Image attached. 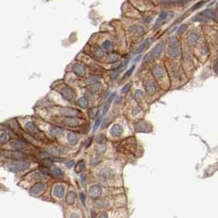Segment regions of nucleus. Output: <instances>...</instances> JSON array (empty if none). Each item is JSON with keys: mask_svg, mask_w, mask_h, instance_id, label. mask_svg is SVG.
Masks as SVG:
<instances>
[{"mask_svg": "<svg viewBox=\"0 0 218 218\" xmlns=\"http://www.w3.org/2000/svg\"><path fill=\"white\" fill-rule=\"evenodd\" d=\"M130 88H131V85H130V83H128L126 85H125L124 86H123V88L122 89V93H128V92L130 90Z\"/></svg>", "mask_w": 218, "mask_h": 218, "instance_id": "obj_45", "label": "nucleus"}, {"mask_svg": "<svg viewBox=\"0 0 218 218\" xmlns=\"http://www.w3.org/2000/svg\"><path fill=\"white\" fill-rule=\"evenodd\" d=\"M168 44H169V47H180V42H179V40L175 38V37H172V38H171L170 40H169V43H168Z\"/></svg>", "mask_w": 218, "mask_h": 218, "instance_id": "obj_35", "label": "nucleus"}, {"mask_svg": "<svg viewBox=\"0 0 218 218\" xmlns=\"http://www.w3.org/2000/svg\"><path fill=\"white\" fill-rule=\"evenodd\" d=\"M46 189V184L42 182H39L34 184L33 186L31 188L30 193L32 195H39L41 193L44 192V190Z\"/></svg>", "mask_w": 218, "mask_h": 218, "instance_id": "obj_7", "label": "nucleus"}, {"mask_svg": "<svg viewBox=\"0 0 218 218\" xmlns=\"http://www.w3.org/2000/svg\"><path fill=\"white\" fill-rule=\"evenodd\" d=\"M102 48H104L106 51H111V50H112V48H113L112 43L111 42L110 40H105L104 42L102 43Z\"/></svg>", "mask_w": 218, "mask_h": 218, "instance_id": "obj_34", "label": "nucleus"}, {"mask_svg": "<svg viewBox=\"0 0 218 218\" xmlns=\"http://www.w3.org/2000/svg\"><path fill=\"white\" fill-rule=\"evenodd\" d=\"M141 57H142L141 55H139V56H138V57H136L135 58V59L133 60V62H134V63H135V62H139V60H140V58H141Z\"/></svg>", "mask_w": 218, "mask_h": 218, "instance_id": "obj_56", "label": "nucleus"}, {"mask_svg": "<svg viewBox=\"0 0 218 218\" xmlns=\"http://www.w3.org/2000/svg\"><path fill=\"white\" fill-rule=\"evenodd\" d=\"M77 104L79 105L80 108H87L89 106V101L88 99H86L85 97H81V98H80L78 99V101H77Z\"/></svg>", "mask_w": 218, "mask_h": 218, "instance_id": "obj_29", "label": "nucleus"}, {"mask_svg": "<svg viewBox=\"0 0 218 218\" xmlns=\"http://www.w3.org/2000/svg\"><path fill=\"white\" fill-rule=\"evenodd\" d=\"M148 130V124L145 121H140L135 125L136 132H144Z\"/></svg>", "mask_w": 218, "mask_h": 218, "instance_id": "obj_26", "label": "nucleus"}, {"mask_svg": "<svg viewBox=\"0 0 218 218\" xmlns=\"http://www.w3.org/2000/svg\"><path fill=\"white\" fill-rule=\"evenodd\" d=\"M67 140L69 142V144L71 145H76L78 141H79V136L76 133H74V132H70L67 135Z\"/></svg>", "mask_w": 218, "mask_h": 218, "instance_id": "obj_25", "label": "nucleus"}, {"mask_svg": "<svg viewBox=\"0 0 218 218\" xmlns=\"http://www.w3.org/2000/svg\"><path fill=\"white\" fill-rule=\"evenodd\" d=\"M60 93L62 95V97L67 100V101H72L76 99V92L69 86H64L63 88L60 90Z\"/></svg>", "mask_w": 218, "mask_h": 218, "instance_id": "obj_5", "label": "nucleus"}, {"mask_svg": "<svg viewBox=\"0 0 218 218\" xmlns=\"http://www.w3.org/2000/svg\"><path fill=\"white\" fill-rule=\"evenodd\" d=\"M163 50H164V43H158V44L153 48V51H152V54H153V57L158 58V57L161 56V54H162Z\"/></svg>", "mask_w": 218, "mask_h": 218, "instance_id": "obj_14", "label": "nucleus"}, {"mask_svg": "<svg viewBox=\"0 0 218 218\" xmlns=\"http://www.w3.org/2000/svg\"><path fill=\"white\" fill-rule=\"evenodd\" d=\"M70 218H80L78 214L76 213H72L70 214Z\"/></svg>", "mask_w": 218, "mask_h": 218, "instance_id": "obj_55", "label": "nucleus"}, {"mask_svg": "<svg viewBox=\"0 0 218 218\" xmlns=\"http://www.w3.org/2000/svg\"><path fill=\"white\" fill-rule=\"evenodd\" d=\"M143 21L145 23H149L151 21V18L150 17H147V18H145V19H143Z\"/></svg>", "mask_w": 218, "mask_h": 218, "instance_id": "obj_57", "label": "nucleus"}, {"mask_svg": "<svg viewBox=\"0 0 218 218\" xmlns=\"http://www.w3.org/2000/svg\"><path fill=\"white\" fill-rule=\"evenodd\" d=\"M102 187L99 184H94L89 187V196L92 199H98V198L102 195Z\"/></svg>", "mask_w": 218, "mask_h": 218, "instance_id": "obj_6", "label": "nucleus"}, {"mask_svg": "<svg viewBox=\"0 0 218 218\" xmlns=\"http://www.w3.org/2000/svg\"><path fill=\"white\" fill-rule=\"evenodd\" d=\"M49 132L55 136H60L62 134V129L57 126H51L49 129Z\"/></svg>", "mask_w": 218, "mask_h": 218, "instance_id": "obj_31", "label": "nucleus"}, {"mask_svg": "<svg viewBox=\"0 0 218 218\" xmlns=\"http://www.w3.org/2000/svg\"><path fill=\"white\" fill-rule=\"evenodd\" d=\"M65 194V187L62 185V184H57L55 186L54 190V194L55 197L58 198H62Z\"/></svg>", "mask_w": 218, "mask_h": 218, "instance_id": "obj_19", "label": "nucleus"}, {"mask_svg": "<svg viewBox=\"0 0 218 218\" xmlns=\"http://www.w3.org/2000/svg\"><path fill=\"white\" fill-rule=\"evenodd\" d=\"M99 218H108V215L107 213H102L99 216Z\"/></svg>", "mask_w": 218, "mask_h": 218, "instance_id": "obj_54", "label": "nucleus"}, {"mask_svg": "<svg viewBox=\"0 0 218 218\" xmlns=\"http://www.w3.org/2000/svg\"><path fill=\"white\" fill-rule=\"evenodd\" d=\"M72 71L76 75L79 76H84L86 74V69L82 64L80 63H76L72 67Z\"/></svg>", "mask_w": 218, "mask_h": 218, "instance_id": "obj_13", "label": "nucleus"}, {"mask_svg": "<svg viewBox=\"0 0 218 218\" xmlns=\"http://www.w3.org/2000/svg\"><path fill=\"white\" fill-rule=\"evenodd\" d=\"M94 204H95V207H98V208H105L109 205V202L105 198H102V199L96 200Z\"/></svg>", "mask_w": 218, "mask_h": 218, "instance_id": "obj_27", "label": "nucleus"}, {"mask_svg": "<svg viewBox=\"0 0 218 218\" xmlns=\"http://www.w3.org/2000/svg\"><path fill=\"white\" fill-rule=\"evenodd\" d=\"M1 156L3 158L8 159H12V160H16V161H21L26 158V156L21 151H5V152H2Z\"/></svg>", "mask_w": 218, "mask_h": 218, "instance_id": "obj_3", "label": "nucleus"}, {"mask_svg": "<svg viewBox=\"0 0 218 218\" xmlns=\"http://www.w3.org/2000/svg\"><path fill=\"white\" fill-rule=\"evenodd\" d=\"M30 166H31L30 161H22L13 162V163L8 165L7 168L11 172H20V171H23L28 169Z\"/></svg>", "mask_w": 218, "mask_h": 218, "instance_id": "obj_2", "label": "nucleus"}, {"mask_svg": "<svg viewBox=\"0 0 218 218\" xmlns=\"http://www.w3.org/2000/svg\"><path fill=\"white\" fill-rule=\"evenodd\" d=\"M153 74L155 78L161 79L163 77L165 74V70L163 67L161 65H156L153 69Z\"/></svg>", "mask_w": 218, "mask_h": 218, "instance_id": "obj_17", "label": "nucleus"}, {"mask_svg": "<svg viewBox=\"0 0 218 218\" xmlns=\"http://www.w3.org/2000/svg\"><path fill=\"white\" fill-rule=\"evenodd\" d=\"M167 11H161L160 12V14H159L158 17V19L156 21L155 24H154V29H157L160 27L161 26V24L163 23V21H165V19L167 18Z\"/></svg>", "mask_w": 218, "mask_h": 218, "instance_id": "obj_21", "label": "nucleus"}, {"mask_svg": "<svg viewBox=\"0 0 218 218\" xmlns=\"http://www.w3.org/2000/svg\"><path fill=\"white\" fill-rule=\"evenodd\" d=\"M101 158H98V157H95V158H93L90 160V165L92 166H95L99 163V161H100Z\"/></svg>", "mask_w": 218, "mask_h": 218, "instance_id": "obj_47", "label": "nucleus"}, {"mask_svg": "<svg viewBox=\"0 0 218 218\" xmlns=\"http://www.w3.org/2000/svg\"><path fill=\"white\" fill-rule=\"evenodd\" d=\"M130 33H132L134 34H137V35H140V34H144L145 31V27H143L141 26H136V25H134V26H131L130 27Z\"/></svg>", "mask_w": 218, "mask_h": 218, "instance_id": "obj_22", "label": "nucleus"}, {"mask_svg": "<svg viewBox=\"0 0 218 218\" xmlns=\"http://www.w3.org/2000/svg\"><path fill=\"white\" fill-rule=\"evenodd\" d=\"M214 71L218 75V58L216 60L215 63H214Z\"/></svg>", "mask_w": 218, "mask_h": 218, "instance_id": "obj_53", "label": "nucleus"}, {"mask_svg": "<svg viewBox=\"0 0 218 218\" xmlns=\"http://www.w3.org/2000/svg\"><path fill=\"white\" fill-rule=\"evenodd\" d=\"M202 13L207 17V19H214V20H218V13L215 12L211 9H206L203 11H202Z\"/></svg>", "mask_w": 218, "mask_h": 218, "instance_id": "obj_24", "label": "nucleus"}, {"mask_svg": "<svg viewBox=\"0 0 218 218\" xmlns=\"http://www.w3.org/2000/svg\"><path fill=\"white\" fill-rule=\"evenodd\" d=\"M99 113V108H91L89 112V117L93 119V118H95Z\"/></svg>", "mask_w": 218, "mask_h": 218, "instance_id": "obj_38", "label": "nucleus"}, {"mask_svg": "<svg viewBox=\"0 0 218 218\" xmlns=\"http://www.w3.org/2000/svg\"><path fill=\"white\" fill-rule=\"evenodd\" d=\"M43 171L48 175H50V176H55V177H61V176H63V171L61 168L59 167H54L51 169H48V168H43Z\"/></svg>", "mask_w": 218, "mask_h": 218, "instance_id": "obj_8", "label": "nucleus"}, {"mask_svg": "<svg viewBox=\"0 0 218 218\" xmlns=\"http://www.w3.org/2000/svg\"><path fill=\"white\" fill-rule=\"evenodd\" d=\"M207 20L208 19L202 12L198 13V14H197L195 17H194V21H207Z\"/></svg>", "mask_w": 218, "mask_h": 218, "instance_id": "obj_36", "label": "nucleus"}, {"mask_svg": "<svg viewBox=\"0 0 218 218\" xmlns=\"http://www.w3.org/2000/svg\"><path fill=\"white\" fill-rule=\"evenodd\" d=\"M85 169V161H83V160H80V161L78 162V164H77V167L76 168V171L77 173H80V171H82Z\"/></svg>", "mask_w": 218, "mask_h": 218, "instance_id": "obj_37", "label": "nucleus"}, {"mask_svg": "<svg viewBox=\"0 0 218 218\" xmlns=\"http://www.w3.org/2000/svg\"><path fill=\"white\" fill-rule=\"evenodd\" d=\"M140 112H141V109L138 108V107H136V108H134L133 111H132V114H133L134 116H136V115H138Z\"/></svg>", "mask_w": 218, "mask_h": 218, "instance_id": "obj_52", "label": "nucleus"}, {"mask_svg": "<svg viewBox=\"0 0 218 218\" xmlns=\"http://www.w3.org/2000/svg\"><path fill=\"white\" fill-rule=\"evenodd\" d=\"M100 124H101V119L99 118V119L97 120L96 122H95V124H94V125H93V131H96V130H98V128L99 127Z\"/></svg>", "mask_w": 218, "mask_h": 218, "instance_id": "obj_50", "label": "nucleus"}, {"mask_svg": "<svg viewBox=\"0 0 218 218\" xmlns=\"http://www.w3.org/2000/svg\"><path fill=\"white\" fill-rule=\"evenodd\" d=\"M76 198V194L75 191L71 190L67 193V194L66 196V202L68 205H73Z\"/></svg>", "mask_w": 218, "mask_h": 218, "instance_id": "obj_23", "label": "nucleus"}, {"mask_svg": "<svg viewBox=\"0 0 218 218\" xmlns=\"http://www.w3.org/2000/svg\"><path fill=\"white\" fill-rule=\"evenodd\" d=\"M92 141V139H89L86 142V147H89V145H90V142Z\"/></svg>", "mask_w": 218, "mask_h": 218, "instance_id": "obj_58", "label": "nucleus"}, {"mask_svg": "<svg viewBox=\"0 0 218 218\" xmlns=\"http://www.w3.org/2000/svg\"><path fill=\"white\" fill-rule=\"evenodd\" d=\"M27 145H28L27 143L23 141V140H13L10 144V146H11V148H13V149L17 151L22 150V149L27 147Z\"/></svg>", "mask_w": 218, "mask_h": 218, "instance_id": "obj_12", "label": "nucleus"}, {"mask_svg": "<svg viewBox=\"0 0 218 218\" xmlns=\"http://www.w3.org/2000/svg\"><path fill=\"white\" fill-rule=\"evenodd\" d=\"M79 196H80V201L82 202L83 205L85 206V194L83 192H80L79 194Z\"/></svg>", "mask_w": 218, "mask_h": 218, "instance_id": "obj_49", "label": "nucleus"}, {"mask_svg": "<svg viewBox=\"0 0 218 218\" xmlns=\"http://www.w3.org/2000/svg\"><path fill=\"white\" fill-rule=\"evenodd\" d=\"M143 97H144V93H143L142 90L138 89V90H136L135 92V99H137V100H140V99H143Z\"/></svg>", "mask_w": 218, "mask_h": 218, "instance_id": "obj_40", "label": "nucleus"}, {"mask_svg": "<svg viewBox=\"0 0 218 218\" xmlns=\"http://www.w3.org/2000/svg\"><path fill=\"white\" fill-rule=\"evenodd\" d=\"M62 122L65 125H67L70 127H76L80 124V120L76 119L75 117H65V118L62 119Z\"/></svg>", "mask_w": 218, "mask_h": 218, "instance_id": "obj_11", "label": "nucleus"}, {"mask_svg": "<svg viewBox=\"0 0 218 218\" xmlns=\"http://www.w3.org/2000/svg\"><path fill=\"white\" fill-rule=\"evenodd\" d=\"M115 97H116V93H112L110 94V96L108 97V99H107V101L105 102L104 107H103V110H102L103 115H106V114L108 113V110H109V108H110L111 103H112V100H113Z\"/></svg>", "mask_w": 218, "mask_h": 218, "instance_id": "obj_20", "label": "nucleus"}, {"mask_svg": "<svg viewBox=\"0 0 218 218\" xmlns=\"http://www.w3.org/2000/svg\"><path fill=\"white\" fill-rule=\"evenodd\" d=\"M167 54L168 55L171 57H174V58H176V57H179L181 56V50L180 47H168V49H167Z\"/></svg>", "mask_w": 218, "mask_h": 218, "instance_id": "obj_18", "label": "nucleus"}, {"mask_svg": "<svg viewBox=\"0 0 218 218\" xmlns=\"http://www.w3.org/2000/svg\"><path fill=\"white\" fill-rule=\"evenodd\" d=\"M199 36L195 33H191L188 37V43L190 45H196V44L198 43Z\"/></svg>", "mask_w": 218, "mask_h": 218, "instance_id": "obj_28", "label": "nucleus"}, {"mask_svg": "<svg viewBox=\"0 0 218 218\" xmlns=\"http://www.w3.org/2000/svg\"><path fill=\"white\" fill-rule=\"evenodd\" d=\"M153 44V40L150 38H148L146 40L142 43L141 44L139 45V47L136 49V54H141L143 52H145L146 49L149 48V46Z\"/></svg>", "mask_w": 218, "mask_h": 218, "instance_id": "obj_16", "label": "nucleus"}, {"mask_svg": "<svg viewBox=\"0 0 218 218\" xmlns=\"http://www.w3.org/2000/svg\"><path fill=\"white\" fill-rule=\"evenodd\" d=\"M97 176L99 177V179L101 181L108 182L111 181L112 179L114 178L115 173L110 167H105L99 170V171L97 174Z\"/></svg>", "mask_w": 218, "mask_h": 218, "instance_id": "obj_1", "label": "nucleus"}, {"mask_svg": "<svg viewBox=\"0 0 218 218\" xmlns=\"http://www.w3.org/2000/svg\"><path fill=\"white\" fill-rule=\"evenodd\" d=\"M104 139H105V136L102 135V134H100L99 136H98V138H97L96 141L98 144H102L103 142H104Z\"/></svg>", "mask_w": 218, "mask_h": 218, "instance_id": "obj_48", "label": "nucleus"}, {"mask_svg": "<svg viewBox=\"0 0 218 218\" xmlns=\"http://www.w3.org/2000/svg\"><path fill=\"white\" fill-rule=\"evenodd\" d=\"M101 88H102V84L100 82H96L91 85L90 86V92L93 93H99V91L101 90Z\"/></svg>", "mask_w": 218, "mask_h": 218, "instance_id": "obj_30", "label": "nucleus"}, {"mask_svg": "<svg viewBox=\"0 0 218 218\" xmlns=\"http://www.w3.org/2000/svg\"><path fill=\"white\" fill-rule=\"evenodd\" d=\"M26 129L29 133L31 134V135L34 136V137H37L38 135L40 136V130L37 128V126L33 122H27L26 124Z\"/></svg>", "mask_w": 218, "mask_h": 218, "instance_id": "obj_10", "label": "nucleus"}, {"mask_svg": "<svg viewBox=\"0 0 218 218\" xmlns=\"http://www.w3.org/2000/svg\"><path fill=\"white\" fill-rule=\"evenodd\" d=\"M205 3H206V2H203V1H200V2H198V3H196L195 5L193 6L192 8H191V10H192V11H194V10H196V9L199 8H201L202 6L204 5Z\"/></svg>", "mask_w": 218, "mask_h": 218, "instance_id": "obj_43", "label": "nucleus"}, {"mask_svg": "<svg viewBox=\"0 0 218 218\" xmlns=\"http://www.w3.org/2000/svg\"><path fill=\"white\" fill-rule=\"evenodd\" d=\"M152 57H153V54H147L144 57L143 59V64L145 63H147V62H149L152 60Z\"/></svg>", "mask_w": 218, "mask_h": 218, "instance_id": "obj_42", "label": "nucleus"}, {"mask_svg": "<svg viewBox=\"0 0 218 218\" xmlns=\"http://www.w3.org/2000/svg\"><path fill=\"white\" fill-rule=\"evenodd\" d=\"M92 51L94 54H95V56H97L98 57H102L104 56V53L103 51L102 50V48L99 47V46H94L92 48Z\"/></svg>", "mask_w": 218, "mask_h": 218, "instance_id": "obj_32", "label": "nucleus"}, {"mask_svg": "<svg viewBox=\"0 0 218 218\" xmlns=\"http://www.w3.org/2000/svg\"><path fill=\"white\" fill-rule=\"evenodd\" d=\"M144 86H145V91L147 92L148 94L153 95L156 92V83L153 81V80H148L144 83Z\"/></svg>", "mask_w": 218, "mask_h": 218, "instance_id": "obj_9", "label": "nucleus"}, {"mask_svg": "<svg viewBox=\"0 0 218 218\" xmlns=\"http://www.w3.org/2000/svg\"><path fill=\"white\" fill-rule=\"evenodd\" d=\"M187 28H188V26H187L186 24H183V25H181V26L179 27L178 33L180 34H182L183 33H184V32L186 31Z\"/></svg>", "mask_w": 218, "mask_h": 218, "instance_id": "obj_44", "label": "nucleus"}, {"mask_svg": "<svg viewBox=\"0 0 218 218\" xmlns=\"http://www.w3.org/2000/svg\"><path fill=\"white\" fill-rule=\"evenodd\" d=\"M9 139H10V137H9L8 134L5 133V132H3V131L1 132V137H0V143H1V145H5L6 143L8 142Z\"/></svg>", "mask_w": 218, "mask_h": 218, "instance_id": "obj_33", "label": "nucleus"}, {"mask_svg": "<svg viewBox=\"0 0 218 218\" xmlns=\"http://www.w3.org/2000/svg\"><path fill=\"white\" fill-rule=\"evenodd\" d=\"M66 166H67V168L71 169V167H73L74 166H75V161H74V160L69 161L68 162H67V163H66Z\"/></svg>", "mask_w": 218, "mask_h": 218, "instance_id": "obj_51", "label": "nucleus"}, {"mask_svg": "<svg viewBox=\"0 0 218 218\" xmlns=\"http://www.w3.org/2000/svg\"><path fill=\"white\" fill-rule=\"evenodd\" d=\"M123 133V127L119 124L113 125L110 130L111 135L113 137H119Z\"/></svg>", "mask_w": 218, "mask_h": 218, "instance_id": "obj_15", "label": "nucleus"}, {"mask_svg": "<svg viewBox=\"0 0 218 218\" xmlns=\"http://www.w3.org/2000/svg\"><path fill=\"white\" fill-rule=\"evenodd\" d=\"M135 65H133L132 67H131L129 68V69L127 70V71H126V72L125 73L124 77H123V78H126V77L130 76V75L133 73V71H135Z\"/></svg>", "mask_w": 218, "mask_h": 218, "instance_id": "obj_41", "label": "nucleus"}, {"mask_svg": "<svg viewBox=\"0 0 218 218\" xmlns=\"http://www.w3.org/2000/svg\"><path fill=\"white\" fill-rule=\"evenodd\" d=\"M42 165L44 168H49V167H51L52 166H53L51 161L48 160V159H46V160H44V161H43Z\"/></svg>", "mask_w": 218, "mask_h": 218, "instance_id": "obj_46", "label": "nucleus"}, {"mask_svg": "<svg viewBox=\"0 0 218 218\" xmlns=\"http://www.w3.org/2000/svg\"><path fill=\"white\" fill-rule=\"evenodd\" d=\"M81 181H82L83 184H85V175H82V176H81Z\"/></svg>", "mask_w": 218, "mask_h": 218, "instance_id": "obj_59", "label": "nucleus"}, {"mask_svg": "<svg viewBox=\"0 0 218 218\" xmlns=\"http://www.w3.org/2000/svg\"><path fill=\"white\" fill-rule=\"evenodd\" d=\"M58 112H59L60 115L65 116V117H76V116L81 115V113L77 109L72 108H59Z\"/></svg>", "mask_w": 218, "mask_h": 218, "instance_id": "obj_4", "label": "nucleus"}, {"mask_svg": "<svg viewBox=\"0 0 218 218\" xmlns=\"http://www.w3.org/2000/svg\"><path fill=\"white\" fill-rule=\"evenodd\" d=\"M118 59V55L116 54H112L109 55L108 57V62H117Z\"/></svg>", "mask_w": 218, "mask_h": 218, "instance_id": "obj_39", "label": "nucleus"}]
</instances>
